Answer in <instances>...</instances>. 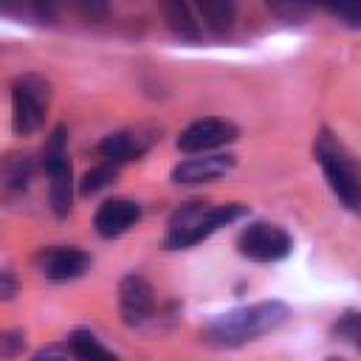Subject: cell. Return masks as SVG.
<instances>
[{"instance_id": "cell-11", "label": "cell", "mask_w": 361, "mask_h": 361, "mask_svg": "<svg viewBox=\"0 0 361 361\" xmlns=\"http://www.w3.org/2000/svg\"><path fill=\"white\" fill-rule=\"evenodd\" d=\"M237 158L234 155H223V152H209V155H197V158H183L172 166V183L180 186H195V183H209L217 180L223 175H228L234 169Z\"/></svg>"}, {"instance_id": "cell-13", "label": "cell", "mask_w": 361, "mask_h": 361, "mask_svg": "<svg viewBox=\"0 0 361 361\" xmlns=\"http://www.w3.org/2000/svg\"><path fill=\"white\" fill-rule=\"evenodd\" d=\"M65 347L73 361H118V355L110 347H104V341L87 327H76L68 336Z\"/></svg>"}, {"instance_id": "cell-23", "label": "cell", "mask_w": 361, "mask_h": 361, "mask_svg": "<svg viewBox=\"0 0 361 361\" xmlns=\"http://www.w3.org/2000/svg\"><path fill=\"white\" fill-rule=\"evenodd\" d=\"M327 361H344V358H327Z\"/></svg>"}, {"instance_id": "cell-4", "label": "cell", "mask_w": 361, "mask_h": 361, "mask_svg": "<svg viewBox=\"0 0 361 361\" xmlns=\"http://www.w3.org/2000/svg\"><path fill=\"white\" fill-rule=\"evenodd\" d=\"M39 166L48 178V206L56 217H68L73 206V166L68 155V130L65 124H56L45 144H42V158Z\"/></svg>"}, {"instance_id": "cell-3", "label": "cell", "mask_w": 361, "mask_h": 361, "mask_svg": "<svg viewBox=\"0 0 361 361\" xmlns=\"http://www.w3.org/2000/svg\"><path fill=\"white\" fill-rule=\"evenodd\" d=\"M313 152H316V161H319V169L327 180V186L338 197V203L344 209L361 212V164L327 130H322L316 135Z\"/></svg>"}, {"instance_id": "cell-2", "label": "cell", "mask_w": 361, "mask_h": 361, "mask_svg": "<svg viewBox=\"0 0 361 361\" xmlns=\"http://www.w3.org/2000/svg\"><path fill=\"white\" fill-rule=\"evenodd\" d=\"M243 217H248V206H243V203H206V200L180 203L169 214L164 248H169V251L192 248V245L209 240L214 231H220Z\"/></svg>"}, {"instance_id": "cell-14", "label": "cell", "mask_w": 361, "mask_h": 361, "mask_svg": "<svg viewBox=\"0 0 361 361\" xmlns=\"http://www.w3.org/2000/svg\"><path fill=\"white\" fill-rule=\"evenodd\" d=\"M34 172H37V161L25 152H11L3 158V189L6 195H23L31 180H34Z\"/></svg>"}, {"instance_id": "cell-12", "label": "cell", "mask_w": 361, "mask_h": 361, "mask_svg": "<svg viewBox=\"0 0 361 361\" xmlns=\"http://www.w3.org/2000/svg\"><path fill=\"white\" fill-rule=\"evenodd\" d=\"M141 220V203L130 197H107L96 214H93V228L104 240H116L127 234L135 223Z\"/></svg>"}, {"instance_id": "cell-7", "label": "cell", "mask_w": 361, "mask_h": 361, "mask_svg": "<svg viewBox=\"0 0 361 361\" xmlns=\"http://www.w3.org/2000/svg\"><path fill=\"white\" fill-rule=\"evenodd\" d=\"M237 135H240V127L234 121L220 118V116H203V118H195L192 124H186L175 144L186 155H209L212 149H220V147L237 141Z\"/></svg>"}, {"instance_id": "cell-16", "label": "cell", "mask_w": 361, "mask_h": 361, "mask_svg": "<svg viewBox=\"0 0 361 361\" xmlns=\"http://www.w3.org/2000/svg\"><path fill=\"white\" fill-rule=\"evenodd\" d=\"M197 14L203 20V25L214 34V37H226L234 25L237 17V6L231 0H203L197 6Z\"/></svg>"}, {"instance_id": "cell-20", "label": "cell", "mask_w": 361, "mask_h": 361, "mask_svg": "<svg viewBox=\"0 0 361 361\" xmlns=\"http://www.w3.org/2000/svg\"><path fill=\"white\" fill-rule=\"evenodd\" d=\"M327 11L336 20H341L344 25H350V28H361V6H333Z\"/></svg>"}, {"instance_id": "cell-15", "label": "cell", "mask_w": 361, "mask_h": 361, "mask_svg": "<svg viewBox=\"0 0 361 361\" xmlns=\"http://www.w3.org/2000/svg\"><path fill=\"white\" fill-rule=\"evenodd\" d=\"M164 17H166L169 31L180 42H200L203 39V28H200L197 17L192 14V8L186 3H166L164 6Z\"/></svg>"}, {"instance_id": "cell-1", "label": "cell", "mask_w": 361, "mask_h": 361, "mask_svg": "<svg viewBox=\"0 0 361 361\" xmlns=\"http://www.w3.org/2000/svg\"><path fill=\"white\" fill-rule=\"evenodd\" d=\"M288 319H290V307L282 299H262V302H251V305H243V307L214 316L200 330V338L209 347L234 350V347H243L248 341H257V338L279 330Z\"/></svg>"}, {"instance_id": "cell-17", "label": "cell", "mask_w": 361, "mask_h": 361, "mask_svg": "<svg viewBox=\"0 0 361 361\" xmlns=\"http://www.w3.org/2000/svg\"><path fill=\"white\" fill-rule=\"evenodd\" d=\"M118 178V166L110 164V161H99L96 166H90L82 180H79V195H96L102 189H107L113 180Z\"/></svg>"}, {"instance_id": "cell-18", "label": "cell", "mask_w": 361, "mask_h": 361, "mask_svg": "<svg viewBox=\"0 0 361 361\" xmlns=\"http://www.w3.org/2000/svg\"><path fill=\"white\" fill-rule=\"evenodd\" d=\"M333 333L361 350V310H347V313H341L338 322L333 324Z\"/></svg>"}, {"instance_id": "cell-5", "label": "cell", "mask_w": 361, "mask_h": 361, "mask_svg": "<svg viewBox=\"0 0 361 361\" xmlns=\"http://www.w3.org/2000/svg\"><path fill=\"white\" fill-rule=\"evenodd\" d=\"M51 96V82L37 71H25L11 79V127L17 135H31L45 124Z\"/></svg>"}, {"instance_id": "cell-10", "label": "cell", "mask_w": 361, "mask_h": 361, "mask_svg": "<svg viewBox=\"0 0 361 361\" xmlns=\"http://www.w3.org/2000/svg\"><path fill=\"white\" fill-rule=\"evenodd\" d=\"M118 313L127 327H141L155 313V290L141 274H127L118 282Z\"/></svg>"}, {"instance_id": "cell-21", "label": "cell", "mask_w": 361, "mask_h": 361, "mask_svg": "<svg viewBox=\"0 0 361 361\" xmlns=\"http://www.w3.org/2000/svg\"><path fill=\"white\" fill-rule=\"evenodd\" d=\"M17 290H20V282H17L14 271L11 268H3L0 271V299L3 302H11L17 296Z\"/></svg>"}, {"instance_id": "cell-8", "label": "cell", "mask_w": 361, "mask_h": 361, "mask_svg": "<svg viewBox=\"0 0 361 361\" xmlns=\"http://www.w3.org/2000/svg\"><path fill=\"white\" fill-rule=\"evenodd\" d=\"M158 130L149 127V124H135V127H124V130H116V133H107L99 144H96V155L102 161H110L116 166L121 164H130V161H138L144 158L155 141H158Z\"/></svg>"}, {"instance_id": "cell-22", "label": "cell", "mask_w": 361, "mask_h": 361, "mask_svg": "<svg viewBox=\"0 0 361 361\" xmlns=\"http://www.w3.org/2000/svg\"><path fill=\"white\" fill-rule=\"evenodd\" d=\"M65 350H68V347L48 344V347H42V350H37V353L31 355V361H68L71 353H65Z\"/></svg>"}, {"instance_id": "cell-9", "label": "cell", "mask_w": 361, "mask_h": 361, "mask_svg": "<svg viewBox=\"0 0 361 361\" xmlns=\"http://www.w3.org/2000/svg\"><path fill=\"white\" fill-rule=\"evenodd\" d=\"M93 265V257L79 245H42L34 254V268L48 282H73L85 276Z\"/></svg>"}, {"instance_id": "cell-6", "label": "cell", "mask_w": 361, "mask_h": 361, "mask_svg": "<svg viewBox=\"0 0 361 361\" xmlns=\"http://www.w3.org/2000/svg\"><path fill=\"white\" fill-rule=\"evenodd\" d=\"M237 251L251 262H279L293 251V237L279 223L251 220L237 234Z\"/></svg>"}, {"instance_id": "cell-19", "label": "cell", "mask_w": 361, "mask_h": 361, "mask_svg": "<svg viewBox=\"0 0 361 361\" xmlns=\"http://www.w3.org/2000/svg\"><path fill=\"white\" fill-rule=\"evenodd\" d=\"M23 350H25V333H23L20 327L6 330V333L0 336V353H3V358H14V355H20Z\"/></svg>"}]
</instances>
